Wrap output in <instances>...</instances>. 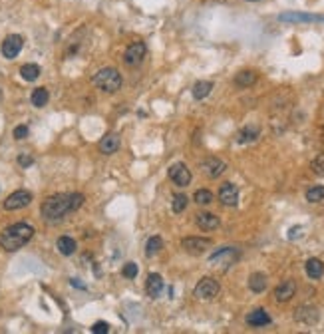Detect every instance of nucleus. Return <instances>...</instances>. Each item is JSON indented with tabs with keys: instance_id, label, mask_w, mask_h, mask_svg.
I'll use <instances>...</instances> for the list:
<instances>
[{
	"instance_id": "obj_1",
	"label": "nucleus",
	"mask_w": 324,
	"mask_h": 334,
	"mask_svg": "<svg viewBox=\"0 0 324 334\" xmlns=\"http://www.w3.org/2000/svg\"><path fill=\"white\" fill-rule=\"evenodd\" d=\"M84 205V195L82 193H58V195H52L42 203V217L46 221H58L64 215L80 209Z\"/></svg>"
},
{
	"instance_id": "obj_2",
	"label": "nucleus",
	"mask_w": 324,
	"mask_h": 334,
	"mask_svg": "<svg viewBox=\"0 0 324 334\" xmlns=\"http://www.w3.org/2000/svg\"><path fill=\"white\" fill-rule=\"evenodd\" d=\"M34 237V227L28 223H14L10 227H6L0 235V247L8 253H14L18 249H22L30 239Z\"/></svg>"
},
{
	"instance_id": "obj_3",
	"label": "nucleus",
	"mask_w": 324,
	"mask_h": 334,
	"mask_svg": "<svg viewBox=\"0 0 324 334\" xmlns=\"http://www.w3.org/2000/svg\"><path fill=\"white\" fill-rule=\"evenodd\" d=\"M92 82H94L96 88H99L105 93H116L122 88V76H120V72L116 68H101V70H97L94 74Z\"/></svg>"
},
{
	"instance_id": "obj_4",
	"label": "nucleus",
	"mask_w": 324,
	"mask_h": 334,
	"mask_svg": "<svg viewBox=\"0 0 324 334\" xmlns=\"http://www.w3.org/2000/svg\"><path fill=\"white\" fill-rule=\"evenodd\" d=\"M219 291H221L219 282L215 280L213 276H205V278H201V280L197 282L193 295H195L199 301H213L215 297L219 295Z\"/></svg>"
},
{
	"instance_id": "obj_5",
	"label": "nucleus",
	"mask_w": 324,
	"mask_h": 334,
	"mask_svg": "<svg viewBox=\"0 0 324 334\" xmlns=\"http://www.w3.org/2000/svg\"><path fill=\"white\" fill-rule=\"evenodd\" d=\"M145 54H147L145 42H139V40H137V42H131V44L126 48V52H124V62H126L128 66H137V64L143 62Z\"/></svg>"
},
{
	"instance_id": "obj_6",
	"label": "nucleus",
	"mask_w": 324,
	"mask_h": 334,
	"mask_svg": "<svg viewBox=\"0 0 324 334\" xmlns=\"http://www.w3.org/2000/svg\"><path fill=\"white\" fill-rule=\"evenodd\" d=\"M22 48H24V38H22L20 34H10V36L4 38L0 52H2V56H4L6 60H14V58L20 54Z\"/></svg>"
},
{
	"instance_id": "obj_7",
	"label": "nucleus",
	"mask_w": 324,
	"mask_h": 334,
	"mask_svg": "<svg viewBox=\"0 0 324 334\" xmlns=\"http://www.w3.org/2000/svg\"><path fill=\"white\" fill-rule=\"evenodd\" d=\"M32 203V193L30 191H26V189H18V191H14L12 195H8L6 197V201H4V209L6 211H16V209H24V207H28Z\"/></svg>"
},
{
	"instance_id": "obj_8",
	"label": "nucleus",
	"mask_w": 324,
	"mask_h": 334,
	"mask_svg": "<svg viewBox=\"0 0 324 334\" xmlns=\"http://www.w3.org/2000/svg\"><path fill=\"white\" fill-rule=\"evenodd\" d=\"M211 245H213L211 239H207V237H185L183 241H181V247H183L187 253H191V255H201V253H205Z\"/></svg>"
},
{
	"instance_id": "obj_9",
	"label": "nucleus",
	"mask_w": 324,
	"mask_h": 334,
	"mask_svg": "<svg viewBox=\"0 0 324 334\" xmlns=\"http://www.w3.org/2000/svg\"><path fill=\"white\" fill-rule=\"evenodd\" d=\"M201 171L211 179H217L219 175H223L227 171V163L219 157H207L201 161Z\"/></svg>"
},
{
	"instance_id": "obj_10",
	"label": "nucleus",
	"mask_w": 324,
	"mask_h": 334,
	"mask_svg": "<svg viewBox=\"0 0 324 334\" xmlns=\"http://www.w3.org/2000/svg\"><path fill=\"white\" fill-rule=\"evenodd\" d=\"M219 201L225 207H235L239 203V187L235 183H231V181L223 183L219 187Z\"/></svg>"
},
{
	"instance_id": "obj_11",
	"label": "nucleus",
	"mask_w": 324,
	"mask_h": 334,
	"mask_svg": "<svg viewBox=\"0 0 324 334\" xmlns=\"http://www.w3.org/2000/svg\"><path fill=\"white\" fill-rule=\"evenodd\" d=\"M167 173H169V179L177 187H187L191 183V171H189V167L185 163H173Z\"/></svg>"
},
{
	"instance_id": "obj_12",
	"label": "nucleus",
	"mask_w": 324,
	"mask_h": 334,
	"mask_svg": "<svg viewBox=\"0 0 324 334\" xmlns=\"http://www.w3.org/2000/svg\"><path fill=\"white\" fill-rule=\"evenodd\" d=\"M318 318H320V314H318V308H314V306L304 304V306H298V308L294 310V320L300 322V324L312 326V324L318 322Z\"/></svg>"
},
{
	"instance_id": "obj_13",
	"label": "nucleus",
	"mask_w": 324,
	"mask_h": 334,
	"mask_svg": "<svg viewBox=\"0 0 324 334\" xmlns=\"http://www.w3.org/2000/svg\"><path fill=\"white\" fill-rule=\"evenodd\" d=\"M296 293V282L294 280H283L277 289H275V299L277 303H289Z\"/></svg>"
},
{
	"instance_id": "obj_14",
	"label": "nucleus",
	"mask_w": 324,
	"mask_h": 334,
	"mask_svg": "<svg viewBox=\"0 0 324 334\" xmlns=\"http://www.w3.org/2000/svg\"><path fill=\"white\" fill-rule=\"evenodd\" d=\"M120 135H116V133H107V135H103L101 139H99V143H97V148H99V152L103 153V155H112V153H116L118 150H120Z\"/></svg>"
},
{
	"instance_id": "obj_15",
	"label": "nucleus",
	"mask_w": 324,
	"mask_h": 334,
	"mask_svg": "<svg viewBox=\"0 0 324 334\" xmlns=\"http://www.w3.org/2000/svg\"><path fill=\"white\" fill-rule=\"evenodd\" d=\"M195 223H197V227H199L201 231H215V229L221 225L219 217L213 215V213H199V215L195 217Z\"/></svg>"
},
{
	"instance_id": "obj_16",
	"label": "nucleus",
	"mask_w": 324,
	"mask_h": 334,
	"mask_svg": "<svg viewBox=\"0 0 324 334\" xmlns=\"http://www.w3.org/2000/svg\"><path fill=\"white\" fill-rule=\"evenodd\" d=\"M259 135H260V127L255 125V123H249V125H245V127H241L237 131L235 139H237V143H253Z\"/></svg>"
},
{
	"instance_id": "obj_17",
	"label": "nucleus",
	"mask_w": 324,
	"mask_h": 334,
	"mask_svg": "<svg viewBox=\"0 0 324 334\" xmlns=\"http://www.w3.org/2000/svg\"><path fill=\"white\" fill-rule=\"evenodd\" d=\"M145 291H147V297H151V299H157L161 295V291H163V278H161V274L153 273L147 276Z\"/></svg>"
},
{
	"instance_id": "obj_18",
	"label": "nucleus",
	"mask_w": 324,
	"mask_h": 334,
	"mask_svg": "<svg viewBox=\"0 0 324 334\" xmlns=\"http://www.w3.org/2000/svg\"><path fill=\"white\" fill-rule=\"evenodd\" d=\"M281 22H320L324 16H314V14H302V12H285L279 16Z\"/></svg>"
},
{
	"instance_id": "obj_19",
	"label": "nucleus",
	"mask_w": 324,
	"mask_h": 334,
	"mask_svg": "<svg viewBox=\"0 0 324 334\" xmlns=\"http://www.w3.org/2000/svg\"><path fill=\"white\" fill-rule=\"evenodd\" d=\"M247 324L251 326H266L271 324V316H268V312L264 308H255L247 314Z\"/></svg>"
},
{
	"instance_id": "obj_20",
	"label": "nucleus",
	"mask_w": 324,
	"mask_h": 334,
	"mask_svg": "<svg viewBox=\"0 0 324 334\" xmlns=\"http://www.w3.org/2000/svg\"><path fill=\"white\" fill-rule=\"evenodd\" d=\"M239 257V249H235V247H223V249H219V251H215L211 257H209V261L211 263H217V261H225L227 259V263H233L235 259Z\"/></svg>"
},
{
	"instance_id": "obj_21",
	"label": "nucleus",
	"mask_w": 324,
	"mask_h": 334,
	"mask_svg": "<svg viewBox=\"0 0 324 334\" xmlns=\"http://www.w3.org/2000/svg\"><path fill=\"white\" fill-rule=\"evenodd\" d=\"M56 249H58V253L60 255H64V257H70V255H74L76 253V249H78V245H76V241L72 237H60L58 241H56Z\"/></svg>"
},
{
	"instance_id": "obj_22",
	"label": "nucleus",
	"mask_w": 324,
	"mask_h": 334,
	"mask_svg": "<svg viewBox=\"0 0 324 334\" xmlns=\"http://www.w3.org/2000/svg\"><path fill=\"white\" fill-rule=\"evenodd\" d=\"M304 269H306V274H308L312 280H318V278H322V274H324V263H322L320 259H308L306 265H304Z\"/></svg>"
},
{
	"instance_id": "obj_23",
	"label": "nucleus",
	"mask_w": 324,
	"mask_h": 334,
	"mask_svg": "<svg viewBox=\"0 0 324 334\" xmlns=\"http://www.w3.org/2000/svg\"><path fill=\"white\" fill-rule=\"evenodd\" d=\"M249 289L253 291V293H264V289H266V276L262 274V273H253L251 276H249Z\"/></svg>"
},
{
	"instance_id": "obj_24",
	"label": "nucleus",
	"mask_w": 324,
	"mask_h": 334,
	"mask_svg": "<svg viewBox=\"0 0 324 334\" xmlns=\"http://www.w3.org/2000/svg\"><path fill=\"white\" fill-rule=\"evenodd\" d=\"M211 90H213V82L201 80V82H197V84L193 86L191 93H193V98H195V100H205L207 95L211 93Z\"/></svg>"
},
{
	"instance_id": "obj_25",
	"label": "nucleus",
	"mask_w": 324,
	"mask_h": 334,
	"mask_svg": "<svg viewBox=\"0 0 324 334\" xmlns=\"http://www.w3.org/2000/svg\"><path fill=\"white\" fill-rule=\"evenodd\" d=\"M255 82H257V72H253V70H243V72H239L235 76V84L239 88H249Z\"/></svg>"
},
{
	"instance_id": "obj_26",
	"label": "nucleus",
	"mask_w": 324,
	"mask_h": 334,
	"mask_svg": "<svg viewBox=\"0 0 324 334\" xmlns=\"http://www.w3.org/2000/svg\"><path fill=\"white\" fill-rule=\"evenodd\" d=\"M48 100H50V93H48L46 88H36V90L32 91V95H30V102H32V106H36V108H44V106L48 104Z\"/></svg>"
},
{
	"instance_id": "obj_27",
	"label": "nucleus",
	"mask_w": 324,
	"mask_h": 334,
	"mask_svg": "<svg viewBox=\"0 0 324 334\" xmlns=\"http://www.w3.org/2000/svg\"><path fill=\"white\" fill-rule=\"evenodd\" d=\"M20 76H22L26 82L38 80V76H40V66H38V64H24V66L20 68Z\"/></svg>"
},
{
	"instance_id": "obj_28",
	"label": "nucleus",
	"mask_w": 324,
	"mask_h": 334,
	"mask_svg": "<svg viewBox=\"0 0 324 334\" xmlns=\"http://www.w3.org/2000/svg\"><path fill=\"white\" fill-rule=\"evenodd\" d=\"M161 249H163V241H161V237H151V239H147V243H145V255H147V257H155Z\"/></svg>"
},
{
	"instance_id": "obj_29",
	"label": "nucleus",
	"mask_w": 324,
	"mask_h": 334,
	"mask_svg": "<svg viewBox=\"0 0 324 334\" xmlns=\"http://www.w3.org/2000/svg\"><path fill=\"white\" fill-rule=\"evenodd\" d=\"M306 201L308 203H320L324 201V185H312L306 191Z\"/></svg>"
},
{
	"instance_id": "obj_30",
	"label": "nucleus",
	"mask_w": 324,
	"mask_h": 334,
	"mask_svg": "<svg viewBox=\"0 0 324 334\" xmlns=\"http://www.w3.org/2000/svg\"><path fill=\"white\" fill-rule=\"evenodd\" d=\"M187 203H189L187 195H183V193L173 195V201H171V209H173V213H183V211L187 209Z\"/></svg>"
},
{
	"instance_id": "obj_31",
	"label": "nucleus",
	"mask_w": 324,
	"mask_h": 334,
	"mask_svg": "<svg viewBox=\"0 0 324 334\" xmlns=\"http://www.w3.org/2000/svg\"><path fill=\"white\" fill-rule=\"evenodd\" d=\"M195 203H199V205H209V203H213V193L209 189H199V191H195Z\"/></svg>"
},
{
	"instance_id": "obj_32",
	"label": "nucleus",
	"mask_w": 324,
	"mask_h": 334,
	"mask_svg": "<svg viewBox=\"0 0 324 334\" xmlns=\"http://www.w3.org/2000/svg\"><path fill=\"white\" fill-rule=\"evenodd\" d=\"M137 265L135 263H128V265H124V269H122V274L126 276V278H135L137 276Z\"/></svg>"
},
{
	"instance_id": "obj_33",
	"label": "nucleus",
	"mask_w": 324,
	"mask_h": 334,
	"mask_svg": "<svg viewBox=\"0 0 324 334\" xmlns=\"http://www.w3.org/2000/svg\"><path fill=\"white\" fill-rule=\"evenodd\" d=\"M92 332H94V334H107V332H110V324L103 322V320H99V322H96V324L92 326Z\"/></svg>"
},
{
	"instance_id": "obj_34",
	"label": "nucleus",
	"mask_w": 324,
	"mask_h": 334,
	"mask_svg": "<svg viewBox=\"0 0 324 334\" xmlns=\"http://www.w3.org/2000/svg\"><path fill=\"white\" fill-rule=\"evenodd\" d=\"M312 171L318 173V175H324V155H318V157L312 161Z\"/></svg>"
},
{
	"instance_id": "obj_35",
	"label": "nucleus",
	"mask_w": 324,
	"mask_h": 334,
	"mask_svg": "<svg viewBox=\"0 0 324 334\" xmlns=\"http://www.w3.org/2000/svg\"><path fill=\"white\" fill-rule=\"evenodd\" d=\"M32 163H34L32 155H28V153H20V155H18V165H20V167H30Z\"/></svg>"
},
{
	"instance_id": "obj_36",
	"label": "nucleus",
	"mask_w": 324,
	"mask_h": 334,
	"mask_svg": "<svg viewBox=\"0 0 324 334\" xmlns=\"http://www.w3.org/2000/svg\"><path fill=\"white\" fill-rule=\"evenodd\" d=\"M14 137H16V139H26V137H28V127H26V125L14 127Z\"/></svg>"
},
{
	"instance_id": "obj_37",
	"label": "nucleus",
	"mask_w": 324,
	"mask_h": 334,
	"mask_svg": "<svg viewBox=\"0 0 324 334\" xmlns=\"http://www.w3.org/2000/svg\"><path fill=\"white\" fill-rule=\"evenodd\" d=\"M298 233H300V227H292V229H291L289 239H296V237H298Z\"/></svg>"
},
{
	"instance_id": "obj_38",
	"label": "nucleus",
	"mask_w": 324,
	"mask_h": 334,
	"mask_svg": "<svg viewBox=\"0 0 324 334\" xmlns=\"http://www.w3.org/2000/svg\"><path fill=\"white\" fill-rule=\"evenodd\" d=\"M247 2H257V0H247Z\"/></svg>"
}]
</instances>
